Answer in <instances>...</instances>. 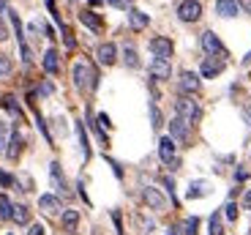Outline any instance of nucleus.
<instances>
[{
	"label": "nucleus",
	"instance_id": "1",
	"mask_svg": "<svg viewBox=\"0 0 251 235\" xmlns=\"http://www.w3.org/2000/svg\"><path fill=\"white\" fill-rule=\"evenodd\" d=\"M71 77H74V88L82 90V93L99 88V74H96V69L88 60H76L74 69H71Z\"/></svg>",
	"mask_w": 251,
	"mask_h": 235
},
{
	"label": "nucleus",
	"instance_id": "2",
	"mask_svg": "<svg viewBox=\"0 0 251 235\" xmlns=\"http://www.w3.org/2000/svg\"><path fill=\"white\" fill-rule=\"evenodd\" d=\"M175 115L180 118V121H186L188 126H197L200 118H202V109L191 96H177L175 99Z\"/></svg>",
	"mask_w": 251,
	"mask_h": 235
},
{
	"label": "nucleus",
	"instance_id": "3",
	"mask_svg": "<svg viewBox=\"0 0 251 235\" xmlns=\"http://www.w3.org/2000/svg\"><path fill=\"white\" fill-rule=\"evenodd\" d=\"M202 50H205L207 57H219V60H224V57H229V52H226V47L221 44V38L216 36L213 30H205L202 33Z\"/></svg>",
	"mask_w": 251,
	"mask_h": 235
},
{
	"label": "nucleus",
	"instance_id": "4",
	"mask_svg": "<svg viewBox=\"0 0 251 235\" xmlns=\"http://www.w3.org/2000/svg\"><path fill=\"white\" fill-rule=\"evenodd\" d=\"M158 159L170 167V170H177L180 161H177V145H175L172 137H161V140H158Z\"/></svg>",
	"mask_w": 251,
	"mask_h": 235
},
{
	"label": "nucleus",
	"instance_id": "5",
	"mask_svg": "<svg viewBox=\"0 0 251 235\" xmlns=\"http://www.w3.org/2000/svg\"><path fill=\"white\" fill-rule=\"evenodd\" d=\"M50 181H52V189L57 191V197H69V194H71L69 181H66V175H63V167L57 164V161H52V164H50Z\"/></svg>",
	"mask_w": 251,
	"mask_h": 235
},
{
	"label": "nucleus",
	"instance_id": "6",
	"mask_svg": "<svg viewBox=\"0 0 251 235\" xmlns=\"http://www.w3.org/2000/svg\"><path fill=\"white\" fill-rule=\"evenodd\" d=\"M200 88H202L200 74H194V71H180V79H177V90H180V96H197Z\"/></svg>",
	"mask_w": 251,
	"mask_h": 235
},
{
	"label": "nucleus",
	"instance_id": "7",
	"mask_svg": "<svg viewBox=\"0 0 251 235\" xmlns=\"http://www.w3.org/2000/svg\"><path fill=\"white\" fill-rule=\"evenodd\" d=\"M202 17V3L200 0H183L177 6V19L180 22H197Z\"/></svg>",
	"mask_w": 251,
	"mask_h": 235
},
{
	"label": "nucleus",
	"instance_id": "8",
	"mask_svg": "<svg viewBox=\"0 0 251 235\" xmlns=\"http://www.w3.org/2000/svg\"><path fill=\"white\" fill-rule=\"evenodd\" d=\"M142 200H145V205L153 208V210H167V197H164L161 189H156V186H145Z\"/></svg>",
	"mask_w": 251,
	"mask_h": 235
},
{
	"label": "nucleus",
	"instance_id": "9",
	"mask_svg": "<svg viewBox=\"0 0 251 235\" xmlns=\"http://www.w3.org/2000/svg\"><path fill=\"white\" fill-rule=\"evenodd\" d=\"M151 52H153V57L170 60L172 52H175V44H172V41H170L167 36H156V38H151Z\"/></svg>",
	"mask_w": 251,
	"mask_h": 235
},
{
	"label": "nucleus",
	"instance_id": "10",
	"mask_svg": "<svg viewBox=\"0 0 251 235\" xmlns=\"http://www.w3.org/2000/svg\"><path fill=\"white\" fill-rule=\"evenodd\" d=\"M170 137L175 142H188V140H191V126L175 115V118L170 121Z\"/></svg>",
	"mask_w": 251,
	"mask_h": 235
},
{
	"label": "nucleus",
	"instance_id": "11",
	"mask_svg": "<svg viewBox=\"0 0 251 235\" xmlns=\"http://www.w3.org/2000/svg\"><path fill=\"white\" fill-rule=\"evenodd\" d=\"M226 60H219V57H205L200 66V77H205V79H213V77H219L221 71H224Z\"/></svg>",
	"mask_w": 251,
	"mask_h": 235
},
{
	"label": "nucleus",
	"instance_id": "12",
	"mask_svg": "<svg viewBox=\"0 0 251 235\" xmlns=\"http://www.w3.org/2000/svg\"><path fill=\"white\" fill-rule=\"evenodd\" d=\"M38 208L44 210L47 216H57V213H63V203L57 194H41L38 197Z\"/></svg>",
	"mask_w": 251,
	"mask_h": 235
},
{
	"label": "nucleus",
	"instance_id": "13",
	"mask_svg": "<svg viewBox=\"0 0 251 235\" xmlns=\"http://www.w3.org/2000/svg\"><path fill=\"white\" fill-rule=\"evenodd\" d=\"M96 57H99L101 66H112L115 60H118V47H115L112 41H104V44L96 47Z\"/></svg>",
	"mask_w": 251,
	"mask_h": 235
},
{
	"label": "nucleus",
	"instance_id": "14",
	"mask_svg": "<svg viewBox=\"0 0 251 235\" xmlns=\"http://www.w3.org/2000/svg\"><path fill=\"white\" fill-rule=\"evenodd\" d=\"M170 74H172L170 60L153 57V60H151V79H156V82H164V79H170Z\"/></svg>",
	"mask_w": 251,
	"mask_h": 235
},
{
	"label": "nucleus",
	"instance_id": "15",
	"mask_svg": "<svg viewBox=\"0 0 251 235\" xmlns=\"http://www.w3.org/2000/svg\"><path fill=\"white\" fill-rule=\"evenodd\" d=\"M41 66H44L47 74H57V69H60V55H57L55 47H50V50L44 52V60H41Z\"/></svg>",
	"mask_w": 251,
	"mask_h": 235
},
{
	"label": "nucleus",
	"instance_id": "16",
	"mask_svg": "<svg viewBox=\"0 0 251 235\" xmlns=\"http://www.w3.org/2000/svg\"><path fill=\"white\" fill-rule=\"evenodd\" d=\"M128 25H131V30H145V27L151 25V17L145 11H139V8H131L128 11Z\"/></svg>",
	"mask_w": 251,
	"mask_h": 235
},
{
	"label": "nucleus",
	"instance_id": "17",
	"mask_svg": "<svg viewBox=\"0 0 251 235\" xmlns=\"http://www.w3.org/2000/svg\"><path fill=\"white\" fill-rule=\"evenodd\" d=\"M216 14L224 19L238 17V0H216Z\"/></svg>",
	"mask_w": 251,
	"mask_h": 235
},
{
	"label": "nucleus",
	"instance_id": "18",
	"mask_svg": "<svg viewBox=\"0 0 251 235\" xmlns=\"http://www.w3.org/2000/svg\"><path fill=\"white\" fill-rule=\"evenodd\" d=\"M207 194H210V183H207V181H194V183L188 186V191H186V197H188V200L207 197Z\"/></svg>",
	"mask_w": 251,
	"mask_h": 235
},
{
	"label": "nucleus",
	"instance_id": "19",
	"mask_svg": "<svg viewBox=\"0 0 251 235\" xmlns=\"http://www.w3.org/2000/svg\"><path fill=\"white\" fill-rule=\"evenodd\" d=\"M60 224H63V230H66V233H74L76 224H79V213H76V210H71V208H66L60 213Z\"/></svg>",
	"mask_w": 251,
	"mask_h": 235
},
{
	"label": "nucleus",
	"instance_id": "20",
	"mask_svg": "<svg viewBox=\"0 0 251 235\" xmlns=\"http://www.w3.org/2000/svg\"><path fill=\"white\" fill-rule=\"evenodd\" d=\"M22 145H25V142H22V134H19V131H11V140H8L6 156H8V159H17L19 151H22Z\"/></svg>",
	"mask_w": 251,
	"mask_h": 235
},
{
	"label": "nucleus",
	"instance_id": "21",
	"mask_svg": "<svg viewBox=\"0 0 251 235\" xmlns=\"http://www.w3.org/2000/svg\"><path fill=\"white\" fill-rule=\"evenodd\" d=\"M79 22H82L85 27H90L93 33L101 30V17H96L93 11H82V14H79Z\"/></svg>",
	"mask_w": 251,
	"mask_h": 235
},
{
	"label": "nucleus",
	"instance_id": "22",
	"mask_svg": "<svg viewBox=\"0 0 251 235\" xmlns=\"http://www.w3.org/2000/svg\"><path fill=\"white\" fill-rule=\"evenodd\" d=\"M0 107L8 109V112H11L14 118H22V107L17 104V99H14L11 93H8V96H0Z\"/></svg>",
	"mask_w": 251,
	"mask_h": 235
},
{
	"label": "nucleus",
	"instance_id": "23",
	"mask_svg": "<svg viewBox=\"0 0 251 235\" xmlns=\"http://www.w3.org/2000/svg\"><path fill=\"white\" fill-rule=\"evenodd\" d=\"M11 222L14 224H30V210H27V205H14Z\"/></svg>",
	"mask_w": 251,
	"mask_h": 235
},
{
	"label": "nucleus",
	"instance_id": "24",
	"mask_svg": "<svg viewBox=\"0 0 251 235\" xmlns=\"http://www.w3.org/2000/svg\"><path fill=\"white\" fill-rule=\"evenodd\" d=\"M123 63L128 66V69H139V57H137V50H134L131 44L123 47Z\"/></svg>",
	"mask_w": 251,
	"mask_h": 235
},
{
	"label": "nucleus",
	"instance_id": "25",
	"mask_svg": "<svg viewBox=\"0 0 251 235\" xmlns=\"http://www.w3.org/2000/svg\"><path fill=\"white\" fill-rule=\"evenodd\" d=\"M76 137H79V145H82V156L90 159V142H88V134H85V126L76 123Z\"/></svg>",
	"mask_w": 251,
	"mask_h": 235
},
{
	"label": "nucleus",
	"instance_id": "26",
	"mask_svg": "<svg viewBox=\"0 0 251 235\" xmlns=\"http://www.w3.org/2000/svg\"><path fill=\"white\" fill-rule=\"evenodd\" d=\"M207 230H210V235H224V222H221V213L216 210L213 216H210V222H207Z\"/></svg>",
	"mask_w": 251,
	"mask_h": 235
},
{
	"label": "nucleus",
	"instance_id": "27",
	"mask_svg": "<svg viewBox=\"0 0 251 235\" xmlns=\"http://www.w3.org/2000/svg\"><path fill=\"white\" fill-rule=\"evenodd\" d=\"M8 140H11V126L6 121H0V153H6Z\"/></svg>",
	"mask_w": 251,
	"mask_h": 235
},
{
	"label": "nucleus",
	"instance_id": "28",
	"mask_svg": "<svg viewBox=\"0 0 251 235\" xmlns=\"http://www.w3.org/2000/svg\"><path fill=\"white\" fill-rule=\"evenodd\" d=\"M11 71H14L11 57H8L6 52H0V79H6V77H11Z\"/></svg>",
	"mask_w": 251,
	"mask_h": 235
},
{
	"label": "nucleus",
	"instance_id": "29",
	"mask_svg": "<svg viewBox=\"0 0 251 235\" xmlns=\"http://www.w3.org/2000/svg\"><path fill=\"white\" fill-rule=\"evenodd\" d=\"M200 233V216H188L183 222V235H197Z\"/></svg>",
	"mask_w": 251,
	"mask_h": 235
},
{
	"label": "nucleus",
	"instance_id": "30",
	"mask_svg": "<svg viewBox=\"0 0 251 235\" xmlns=\"http://www.w3.org/2000/svg\"><path fill=\"white\" fill-rule=\"evenodd\" d=\"M11 210H14V203L6 194H0V219H11Z\"/></svg>",
	"mask_w": 251,
	"mask_h": 235
},
{
	"label": "nucleus",
	"instance_id": "31",
	"mask_svg": "<svg viewBox=\"0 0 251 235\" xmlns=\"http://www.w3.org/2000/svg\"><path fill=\"white\" fill-rule=\"evenodd\" d=\"M139 224H142L145 235H153V233H156V222H153V219H148V216H139Z\"/></svg>",
	"mask_w": 251,
	"mask_h": 235
},
{
	"label": "nucleus",
	"instance_id": "32",
	"mask_svg": "<svg viewBox=\"0 0 251 235\" xmlns=\"http://www.w3.org/2000/svg\"><path fill=\"white\" fill-rule=\"evenodd\" d=\"M224 216H226V222H235V219H238V205H235V203H226V205H224Z\"/></svg>",
	"mask_w": 251,
	"mask_h": 235
},
{
	"label": "nucleus",
	"instance_id": "33",
	"mask_svg": "<svg viewBox=\"0 0 251 235\" xmlns=\"http://www.w3.org/2000/svg\"><path fill=\"white\" fill-rule=\"evenodd\" d=\"M112 8H123V11H131V3L134 0H107Z\"/></svg>",
	"mask_w": 251,
	"mask_h": 235
},
{
	"label": "nucleus",
	"instance_id": "34",
	"mask_svg": "<svg viewBox=\"0 0 251 235\" xmlns=\"http://www.w3.org/2000/svg\"><path fill=\"white\" fill-rule=\"evenodd\" d=\"M151 121H153V129H158V126H161V112H158V107H156V104H151Z\"/></svg>",
	"mask_w": 251,
	"mask_h": 235
},
{
	"label": "nucleus",
	"instance_id": "35",
	"mask_svg": "<svg viewBox=\"0 0 251 235\" xmlns=\"http://www.w3.org/2000/svg\"><path fill=\"white\" fill-rule=\"evenodd\" d=\"M0 186H17V181H14L6 170H0Z\"/></svg>",
	"mask_w": 251,
	"mask_h": 235
},
{
	"label": "nucleus",
	"instance_id": "36",
	"mask_svg": "<svg viewBox=\"0 0 251 235\" xmlns=\"http://www.w3.org/2000/svg\"><path fill=\"white\" fill-rule=\"evenodd\" d=\"M27 235H47V230H44V224H30V227H27Z\"/></svg>",
	"mask_w": 251,
	"mask_h": 235
},
{
	"label": "nucleus",
	"instance_id": "37",
	"mask_svg": "<svg viewBox=\"0 0 251 235\" xmlns=\"http://www.w3.org/2000/svg\"><path fill=\"white\" fill-rule=\"evenodd\" d=\"M99 126H101V129H109V126H112V123H109V115H107V112H101V115H99Z\"/></svg>",
	"mask_w": 251,
	"mask_h": 235
},
{
	"label": "nucleus",
	"instance_id": "38",
	"mask_svg": "<svg viewBox=\"0 0 251 235\" xmlns=\"http://www.w3.org/2000/svg\"><path fill=\"white\" fill-rule=\"evenodd\" d=\"M164 186H167V191H170V197L175 200V183H172V178H164ZM177 203V200H175Z\"/></svg>",
	"mask_w": 251,
	"mask_h": 235
},
{
	"label": "nucleus",
	"instance_id": "39",
	"mask_svg": "<svg viewBox=\"0 0 251 235\" xmlns=\"http://www.w3.org/2000/svg\"><path fill=\"white\" fill-rule=\"evenodd\" d=\"M107 161H109V167L115 170V175H118V178H123V170H120V164H118V161H112L109 156H107Z\"/></svg>",
	"mask_w": 251,
	"mask_h": 235
},
{
	"label": "nucleus",
	"instance_id": "40",
	"mask_svg": "<svg viewBox=\"0 0 251 235\" xmlns=\"http://www.w3.org/2000/svg\"><path fill=\"white\" fill-rule=\"evenodd\" d=\"M238 8H243V11L251 17V0H238Z\"/></svg>",
	"mask_w": 251,
	"mask_h": 235
},
{
	"label": "nucleus",
	"instance_id": "41",
	"mask_svg": "<svg viewBox=\"0 0 251 235\" xmlns=\"http://www.w3.org/2000/svg\"><path fill=\"white\" fill-rule=\"evenodd\" d=\"M235 178H238V181H246V178H249V170H246V167H240V170L235 172Z\"/></svg>",
	"mask_w": 251,
	"mask_h": 235
},
{
	"label": "nucleus",
	"instance_id": "42",
	"mask_svg": "<svg viewBox=\"0 0 251 235\" xmlns=\"http://www.w3.org/2000/svg\"><path fill=\"white\" fill-rule=\"evenodd\" d=\"M243 208H249V210H251V189L243 194Z\"/></svg>",
	"mask_w": 251,
	"mask_h": 235
},
{
	"label": "nucleus",
	"instance_id": "43",
	"mask_svg": "<svg viewBox=\"0 0 251 235\" xmlns=\"http://www.w3.org/2000/svg\"><path fill=\"white\" fill-rule=\"evenodd\" d=\"M38 93H41V96H50V93H52V85H50V82H44V85H41V90H38Z\"/></svg>",
	"mask_w": 251,
	"mask_h": 235
},
{
	"label": "nucleus",
	"instance_id": "44",
	"mask_svg": "<svg viewBox=\"0 0 251 235\" xmlns=\"http://www.w3.org/2000/svg\"><path fill=\"white\" fill-rule=\"evenodd\" d=\"M6 38H8V27L0 22V41H6Z\"/></svg>",
	"mask_w": 251,
	"mask_h": 235
},
{
	"label": "nucleus",
	"instance_id": "45",
	"mask_svg": "<svg viewBox=\"0 0 251 235\" xmlns=\"http://www.w3.org/2000/svg\"><path fill=\"white\" fill-rule=\"evenodd\" d=\"M243 118H246V123H249V126H251V104H249V107L243 109Z\"/></svg>",
	"mask_w": 251,
	"mask_h": 235
},
{
	"label": "nucleus",
	"instance_id": "46",
	"mask_svg": "<svg viewBox=\"0 0 251 235\" xmlns=\"http://www.w3.org/2000/svg\"><path fill=\"white\" fill-rule=\"evenodd\" d=\"M101 3H104V0H90V6H101Z\"/></svg>",
	"mask_w": 251,
	"mask_h": 235
},
{
	"label": "nucleus",
	"instance_id": "47",
	"mask_svg": "<svg viewBox=\"0 0 251 235\" xmlns=\"http://www.w3.org/2000/svg\"><path fill=\"white\" fill-rule=\"evenodd\" d=\"M175 233H177V230H175V227H172V230H170V235H175Z\"/></svg>",
	"mask_w": 251,
	"mask_h": 235
},
{
	"label": "nucleus",
	"instance_id": "48",
	"mask_svg": "<svg viewBox=\"0 0 251 235\" xmlns=\"http://www.w3.org/2000/svg\"><path fill=\"white\" fill-rule=\"evenodd\" d=\"M8 235H11V233H8Z\"/></svg>",
	"mask_w": 251,
	"mask_h": 235
}]
</instances>
